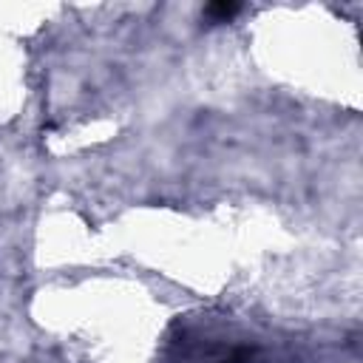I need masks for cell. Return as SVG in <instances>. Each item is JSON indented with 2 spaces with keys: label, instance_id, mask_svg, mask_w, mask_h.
I'll list each match as a JSON object with an SVG mask.
<instances>
[{
  "label": "cell",
  "instance_id": "cell-1",
  "mask_svg": "<svg viewBox=\"0 0 363 363\" xmlns=\"http://www.w3.org/2000/svg\"><path fill=\"white\" fill-rule=\"evenodd\" d=\"M238 9H241L238 3H227V0H216V3H210V6H204V14H201V17H204L207 23H213V26H216V23H227V20H233V17L238 14Z\"/></svg>",
  "mask_w": 363,
  "mask_h": 363
}]
</instances>
